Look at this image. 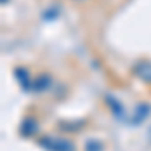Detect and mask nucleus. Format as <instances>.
<instances>
[{
  "label": "nucleus",
  "mask_w": 151,
  "mask_h": 151,
  "mask_svg": "<svg viewBox=\"0 0 151 151\" xmlns=\"http://www.w3.org/2000/svg\"><path fill=\"white\" fill-rule=\"evenodd\" d=\"M38 145L47 151H75V143L67 137H55V135H45L38 139Z\"/></svg>",
  "instance_id": "1"
},
{
  "label": "nucleus",
  "mask_w": 151,
  "mask_h": 151,
  "mask_svg": "<svg viewBox=\"0 0 151 151\" xmlns=\"http://www.w3.org/2000/svg\"><path fill=\"white\" fill-rule=\"evenodd\" d=\"M149 113H151L149 103H139L137 107H135V111H133L131 119H129V125H141V123L149 117Z\"/></svg>",
  "instance_id": "2"
},
{
  "label": "nucleus",
  "mask_w": 151,
  "mask_h": 151,
  "mask_svg": "<svg viewBox=\"0 0 151 151\" xmlns=\"http://www.w3.org/2000/svg\"><path fill=\"white\" fill-rule=\"evenodd\" d=\"M135 75L143 83H151V60H141L135 67Z\"/></svg>",
  "instance_id": "3"
},
{
  "label": "nucleus",
  "mask_w": 151,
  "mask_h": 151,
  "mask_svg": "<svg viewBox=\"0 0 151 151\" xmlns=\"http://www.w3.org/2000/svg\"><path fill=\"white\" fill-rule=\"evenodd\" d=\"M50 81H52V79H50V75H47V73H45V75L36 77L35 81H32V89H30V91H32V93H40V91H47L48 87H50Z\"/></svg>",
  "instance_id": "4"
},
{
  "label": "nucleus",
  "mask_w": 151,
  "mask_h": 151,
  "mask_svg": "<svg viewBox=\"0 0 151 151\" xmlns=\"http://www.w3.org/2000/svg\"><path fill=\"white\" fill-rule=\"evenodd\" d=\"M14 75H16V79H18V83H20V87H22L24 91H30V89H32V81H30L26 69L18 67V69H14Z\"/></svg>",
  "instance_id": "5"
},
{
  "label": "nucleus",
  "mask_w": 151,
  "mask_h": 151,
  "mask_svg": "<svg viewBox=\"0 0 151 151\" xmlns=\"http://www.w3.org/2000/svg\"><path fill=\"white\" fill-rule=\"evenodd\" d=\"M36 129H38V123H36L35 117H26L22 121V125H20V133H22L24 137H30V135H35Z\"/></svg>",
  "instance_id": "6"
},
{
  "label": "nucleus",
  "mask_w": 151,
  "mask_h": 151,
  "mask_svg": "<svg viewBox=\"0 0 151 151\" xmlns=\"http://www.w3.org/2000/svg\"><path fill=\"white\" fill-rule=\"evenodd\" d=\"M105 101L111 105V111H113V115H115L117 119H123V105L119 103V101H115L113 97H105Z\"/></svg>",
  "instance_id": "7"
},
{
  "label": "nucleus",
  "mask_w": 151,
  "mask_h": 151,
  "mask_svg": "<svg viewBox=\"0 0 151 151\" xmlns=\"http://www.w3.org/2000/svg\"><path fill=\"white\" fill-rule=\"evenodd\" d=\"M85 149L87 151H103V143L99 139H89L87 145H85Z\"/></svg>",
  "instance_id": "8"
},
{
  "label": "nucleus",
  "mask_w": 151,
  "mask_h": 151,
  "mask_svg": "<svg viewBox=\"0 0 151 151\" xmlns=\"http://www.w3.org/2000/svg\"><path fill=\"white\" fill-rule=\"evenodd\" d=\"M147 139H149V143H151V127H149V131H147Z\"/></svg>",
  "instance_id": "9"
},
{
  "label": "nucleus",
  "mask_w": 151,
  "mask_h": 151,
  "mask_svg": "<svg viewBox=\"0 0 151 151\" xmlns=\"http://www.w3.org/2000/svg\"><path fill=\"white\" fill-rule=\"evenodd\" d=\"M6 2H8V0H2V4H6Z\"/></svg>",
  "instance_id": "10"
},
{
  "label": "nucleus",
  "mask_w": 151,
  "mask_h": 151,
  "mask_svg": "<svg viewBox=\"0 0 151 151\" xmlns=\"http://www.w3.org/2000/svg\"><path fill=\"white\" fill-rule=\"evenodd\" d=\"M75 2H85V0H75Z\"/></svg>",
  "instance_id": "11"
}]
</instances>
